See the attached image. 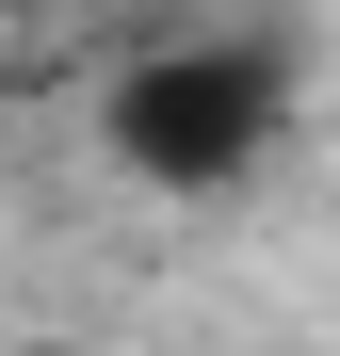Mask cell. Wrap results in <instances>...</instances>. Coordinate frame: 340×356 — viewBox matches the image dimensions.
<instances>
[{
  "mask_svg": "<svg viewBox=\"0 0 340 356\" xmlns=\"http://www.w3.org/2000/svg\"><path fill=\"white\" fill-rule=\"evenodd\" d=\"M275 97H292V81H275V49H243V33L146 49V65L113 81V162L162 178V195H211V178H243V162H259Z\"/></svg>",
  "mask_w": 340,
  "mask_h": 356,
  "instance_id": "1",
  "label": "cell"
},
{
  "mask_svg": "<svg viewBox=\"0 0 340 356\" xmlns=\"http://www.w3.org/2000/svg\"><path fill=\"white\" fill-rule=\"evenodd\" d=\"M0 17H49V0H0Z\"/></svg>",
  "mask_w": 340,
  "mask_h": 356,
  "instance_id": "2",
  "label": "cell"
}]
</instances>
